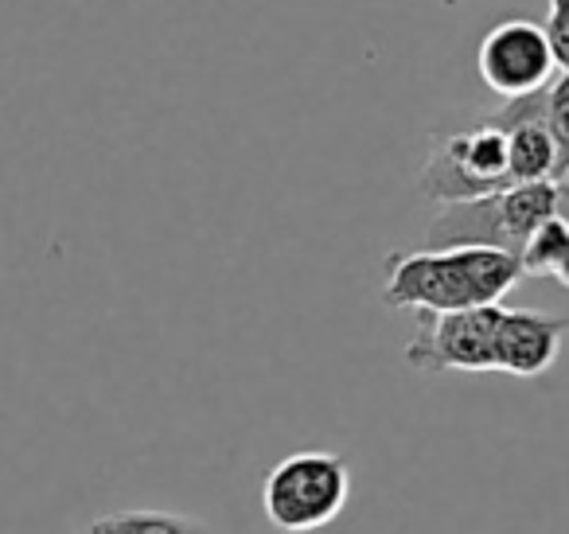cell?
Listing matches in <instances>:
<instances>
[{
  "label": "cell",
  "mask_w": 569,
  "mask_h": 534,
  "mask_svg": "<svg viewBox=\"0 0 569 534\" xmlns=\"http://www.w3.org/2000/svg\"><path fill=\"white\" fill-rule=\"evenodd\" d=\"M476 71H480L483 87L496 90L503 102L550 87L553 56L546 28L535 24V20H503V24H496L480 40Z\"/></svg>",
  "instance_id": "6"
},
{
  "label": "cell",
  "mask_w": 569,
  "mask_h": 534,
  "mask_svg": "<svg viewBox=\"0 0 569 534\" xmlns=\"http://www.w3.org/2000/svg\"><path fill=\"white\" fill-rule=\"evenodd\" d=\"M553 215L569 219V184L538 180L491 191V196L449 204L433 215L426 230V246H491L519 258L527 238Z\"/></svg>",
  "instance_id": "2"
},
{
  "label": "cell",
  "mask_w": 569,
  "mask_h": 534,
  "mask_svg": "<svg viewBox=\"0 0 569 534\" xmlns=\"http://www.w3.org/2000/svg\"><path fill=\"white\" fill-rule=\"evenodd\" d=\"M382 305L406 308L418 316L460 313V308L499 305L522 281L515 254L491 246H418V250H390Z\"/></svg>",
  "instance_id": "1"
},
{
  "label": "cell",
  "mask_w": 569,
  "mask_h": 534,
  "mask_svg": "<svg viewBox=\"0 0 569 534\" xmlns=\"http://www.w3.org/2000/svg\"><path fill=\"white\" fill-rule=\"evenodd\" d=\"M507 134V172L511 184H538L553 180L558 172V152H553L550 129H546V87L535 95L507 98L499 110L483 113Z\"/></svg>",
  "instance_id": "7"
},
{
  "label": "cell",
  "mask_w": 569,
  "mask_h": 534,
  "mask_svg": "<svg viewBox=\"0 0 569 534\" xmlns=\"http://www.w3.org/2000/svg\"><path fill=\"white\" fill-rule=\"evenodd\" d=\"M553 281H558V285H566V289H569V258L561 261V269H558V274H553Z\"/></svg>",
  "instance_id": "13"
},
{
  "label": "cell",
  "mask_w": 569,
  "mask_h": 534,
  "mask_svg": "<svg viewBox=\"0 0 569 534\" xmlns=\"http://www.w3.org/2000/svg\"><path fill=\"white\" fill-rule=\"evenodd\" d=\"M546 40H550L553 67L569 75V0H550V20H546Z\"/></svg>",
  "instance_id": "12"
},
{
  "label": "cell",
  "mask_w": 569,
  "mask_h": 534,
  "mask_svg": "<svg viewBox=\"0 0 569 534\" xmlns=\"http://www.w3.org/2000/svg\"><path fill=\"white\" fill-rule=\"evenodd\" d=\"M503 305L418 316V336L402 359L413 370H496V332Z\"/></svg>",
  "instance_id": "5"
},
{
  "label": "cell",
  "mask_w": 569,
  "mask_h": 534,
  "mask_svg": "<svg viewBox=\"0 0 569 534\" xmlns=\"http://www.w3.org/2000/svg\"><path fill=\"white\" fill-rule=\"evenodd\" d=\"M569 316H546L530 308H503L496 332V370L515 378H535L558 363Z\"/></svg>",
  "instance_id": "8"
},
{
  "label": "cell",
  "mask_w": 569,
  "mask_h": 534,
  "mask_svg": "<svg viewBox=\"0 0 569 534\" xmlns=\"http://www.w3.org/2000/svg\"><path fill=\"white\" fill-rule=\"evenodd\" d=\"M87 534H211V526L172 511H118L94 518Z\"/></svg>",
  "instance_id": "9"
},
{
  "label": "cell",
  "mask_w": 569,
  "mask_h": 534,
  "mask_svg": "<svg viewBox=\"0 0 569 534\" xmlns=\"http://www.w3.org/2000/svg\"><path fill=\"white\" fill-rule=\"evenodd\" d=\"M351 500V468L340 453L305 448L269 468L261 484V511L284 534H309L336 523Z\"/></svg>",
  "instance_id": "3"
},
{
  "label": "cell",
  "mask_w": 569,
  "mask_h": 534,
  "mask_svg": "<svg viewBox=\"0 0 569 534\" xmlns=\"http://www.w3.org/2000/svg\"><path fill=\"white\" fill-rule=\"evenodd\" d=\"M566 258H569V219L566 215L546 219L542 227L527 238V246L519 250L522 277H553Z\"/></svg>",
  "instance_id": "10"
},
{
  "label": "cell",
  "mask_w": 569,
  "mask_h": 534,
  "mask_svg": "<svg viewBox=\"0 0 569 534\" xmlns=\"http://www.w3.org/2000/svg\"><path fill=\"white\" fill-rule=\"evenodd\" d=\"M546 129H550L553 152H558L553 184H569V75H558L546 87Z\"/></svg>",
  "instance_id": "11"
},
{
  "label": "cell",
  "mask_w": 569,
  "mask_h": 534,
  "mask_svg": "<svg viewBox=\"0 0 569 534\" xmlns=\"http://www.w3.org/2000/svg\"><path fill=\"white\" fill-rule=\"evenodd\" d=\"M418 188L421 196L441 207L515 188L511 172H507V134L496 121L480 118L476 126L437 137L418 176Z\"/></svg>",
  "instance_id": "4"
}]
</instances>
